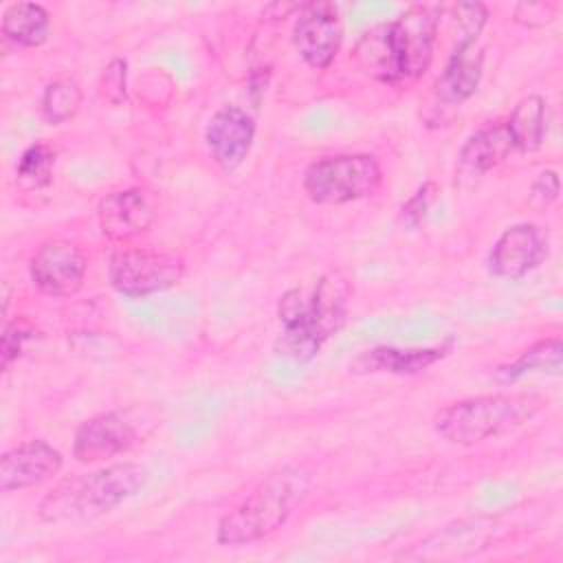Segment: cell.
Returning <instances> with one entry per match:
<instances>
[{"label": "cell", "mask_w": 563, "mask_h": 563, "mask_svg": "<svg viewBox=\"0 0 563 563\" xmlns=\"http://www.w3.org/2000/svg\"><path fill=\"white\" fill-rule=\"evenodd\" d=\"M282 334L275 352L295 363L312 361L347 317V286L339 275H323L312 286H295L279 297Z\"/></svg>", "instance_id": "obj_1"}, {"label": "cell", "mask_w": 563, "mask_h": 563, "mask_svg": "<svg viewBox=\"0 0 563 563\" xmlns=\"http://www.w3.org/2000/svg\"><path fill=\"white\" fill-rule=\"evenodd\" d=\"M310 473L288 464L268 473L233 510L220 517L216 541L220 545H251L277 532L308 497Z\"/></svg>", "instance_id": "obj_2"}, {"label": "cell", "mask_w": 563, "mask_h": 563, "mask_svg": "<svg viewBox=\"0 0 563 563\" xmlns=\"http://www.w3.org/2000/svg\"><path fill=\"white\" fill-rule=\"evenodd\" d=\"M145 482L147 471L139 462H114L90 473L70 475L46 493L37 515L46 523L90 521L112 512L136 495Z\"/></svg>", "instance_id": "obj_3"}, {"label": "cell", "mask_w": 563, "mask_h": 563, "mask_svg": "<svg viewBox=\"0 0 563 563\" xmlns=\"http://www.w3.org/2000/svg\"><path fill=\"white\" fill-rule=\"evenodd\" d=\"M545 405V398L528 391L473 396L442 407L433 416V429L449 444L473 446L526 424Z\"/></svg>", "instance_id": "obj_4"}, {"label": "cell", "mask_w": 563, "mask_h": 563, "mask_svg": "<svg viewBox=\"0 0 563 563\" xmlns=\"http://www.w3.org/2000/svg\"><path fill=\"white\" fill-rule=\"evenodd\" d=\"M444 7L411 4L394 22L380 26L374 75L387 84L416 81L433 59L438 24Z\"/></svg>", "instance_id": "obj_5"}, {"label": "cell", "mask_w": 563, "mask_h": 563, "mask_svg": "<svg viewBox=\"0 0 563 563\" xmlns=\"http://www.w3.org/2000/svg\"><path fill=\"white\" fill-rule=\"evenodd\" d=\"M383 183V169L372 154H330L303 172V191L317 205H347L372 196Z\"/></svg>", "instance_id": "obj_6"}, {"label": "cell", "mask_w": 563, "mask_h": 563, "mask_svg": "<svg viewBox=\"0 0 563 563\" xmlns=\"http://www.w3.org/2000/svg\"><path fill=\"white\" fill-rule=\"evenodd\" d=\"M185 275V260L172 251L119 249L108 264L110 286L130 299L150 297L176 286Z\"/></svg>", "instance_id": "obj_7"}, {"label": "cell", "mask_w": 563, "mask_h": 563, "mask_svg": "<svg viewBox=\"0 0 563 563\" xmlns=\"http://www.w3.org/2000/svg\"><path fill=\"white\" fill-rule=\"evenodd\" d=\"M88 257L70 240H46L29 260V275L35 288L48 297H70L84 286Z\"/></svg>", "instance_id": "obj_8"}, {"label": "cell", "mask_w": 563, "mask_h": 563, "mask_svg": "<svg viewBox=\"0 0 563 563\" xmlns=\"http://www.w3.org/2000/svg\"><path fill=\"white\" fill-rule=\"evenodd\" d=\"M343 22L332 2H306L297 9L292 44L314 70H325L341 51Z\"/></svg>", "instance_id": "obj_9"}, {"label": "cell", "mask_w": 563, "mask_h": 563, "mask_svg": "<svg viewBox=\"0 0 563 563\" xmlns=\"http://www.w3.org/2000/svg\"><path fill=\"white\" fill-rule=\"evenodd\" d=\"M139 429L125 411H101L84 420L73 438V455L81 464H97L132 451Z\"/></svg>", "instance_id": "obj_10"}, {"label": "cell", "mask_w": 563, "mask_h": 563, "mask_svg": "<svg viewBox=\"0 0 563 563\" xmlns=\"http://www.w3.org/2000/svg\"><path fill=\"white\" fill-rule=\"evenodd\" d=\"M548 257V233L530 222H519L499 233L488 251V273L515 282L532 273Z\"/></svg>", "instance_id": "obj_11"}, {"label": "cell", "mask_w": 563, "mask_h": 563, "mask_svg": "<svg viewBox=\"0 0 563 563\" xmlns=\"http://www.w3.org/2000/svg\"><path fill=\"white\" fill-rule=\"evenodd\" d=\"M62 453L46 440H26L0 457V493L40 486L62 471Z\"/></svg>", "instance_id": "obj_12"}, {"label": "cell", "mask_w": 563, "mask_h": 563, "mask_svg": "<svg viewBox=\"0 0 563 563\" xmlns=\"http://www.w3.org/2000/svg\"><path fill=\"white\" fill-rule=\"evenodd\" d=\"M253 139L255 121L246 110L238 106H224L216 110L205 128L207 150L213 163L224 172H233L246 161Z\"/></svg>", "instance_id": "obj_13"}, {"label": "cell", "mask_w": 563, "mask_h": 563, "mask_svg": "<svg viewBox=\"0 0 563 563\" xmlns=\"http://www.w3.org/2000/svg\"><path fill=\"white\" fill-rule=\"evenodd\" d=\"M156 218L154 202L141 187L110 191L101 198L97 220L101 235L112 242H128L145 233Z\"/></svg>", "instance_id": "obj_14"}, {"label": "cell", "mask_w": 563, "mask_h": 563, "mask_svg": "<svg viewBox=\"0 0 563 563\" xmlns=\"http://www.w3.org/2000/svg\"><path fill=\"white\" fill-rule=\"evenodd\" d=\"M499 519L497 517H471L460 519L451 526L440 528L438 532L429 534L424 541L418 543L416 556L420 559H460L471 556L495 539L499 532Z\"/></svg>", "instance_id": "obj_15"}, {"label": "cell", "mask_w": 563, "mask_h": 563, "mask_svg": "<svg viewBox=\"0 0 563 563\" xmlns=\"http://www.w3.org/2000/svg\"><path fill=\"white\" fill-rule=\"evenodd\" d=\"M453 350V339H446L438 345L427 347H394L376 345L363 350L354 356L350 369L354 374H394V376H413L438 361H442Z\"/></svg>", "instance_id": "obj_16"}, {"label": "cell", "mask_w": 563, "mask_h": 563, "mask_svg": "<svg viewBox=\"0 0 563 563\" xmlns=\"http://www.w3.org/2000/svg\"><path fill=\"white\" fill-rule=\"evenodd\" d=\"M482 66H484V55L475 46L453 48L444 70L440 73L433 86L438 101L446 106H460L466 99H471L479 86Z\"/></svg>", "instance_id": "obj_17"}, {"label": "cell", "mask_w": 563, "mask_h": 563, "mask_svg": "<svg viewBox=\"0 0 563 563\" xmlns=\"http://www.w3.org/2000/svg\"><path fill=\"white\" fill-rule=\"evenodd\" d=\"M515 145L506 123H488L473 132L460 150V172L471 176H484L486 172L501 165Z\"/></svg>", "instance_id": "obj_18"}, {"label": "cell", "mask_w": 563, "mask_h": 563, "mask_svg": "<svg viewBox=\"0 0 563 563\" xmlns=\"http://www.w3.org/2000/svg\"><path fill=\"white\" fill-rule=\"evenodd\" d=\"M2 37L15 46L35 48L51 35V15L37 2H13L2 13Z\"/></svg>", "instance_id": "obj_19"}, {"label": "cell", "mask_w": 563, "mask_h": 563, "mask_svg": "<svg viewBox=\"0 0 563 563\" xmlns=\"http://www.w3.org/2000/svg\"><path fill=\"white\" fill-rule=\"evenodd\" d=\"M508 134L515 150L530 154L537 152L548 134V103L541 95H528L517 101L508 121Z\"/></svg>", "instance_id": "obj_20"}, {"label": "cell", "mask_w": 563, "mask_h": 563, "mask_svg": "<svg viewBox=\"0 0 563 563\" xmlns=\"http://www.w3.org/2000/svg\"><path fill=\"white\" fill-rule=\"evenodd\" d=\"M561 361H563V341L561 336H548L541 339L532 345H528L523 352H519V356L495 369V378L499 383H515L526 374L532 372H559L561 369Z\"/></svg>", "instance_id": "obj_21"}, {"label": "cell", "mask_w": 563, "mask_h": 563, "mask_svg": "<svg viewBox=\"0 0 563 563\" xmlns=\"http://www.w3.org/2000/svg\"><path fill=\"white\" fill-rule=\"evenodd\" d=\"M81 99H84V95L75 79L57 77V79L48 81L42 92V101H40L42 119L51 125L66 123L77 114Z\"/></svg>", "instance_id": "obj_22"}, {"label": "cell", "mask_w": 563, "mask_h": 563, "mask_svg": "<svg viewBox=\"0 0 563 563\" xmlns=\"http://www.w3.org/2000/svg\"><path fill=\"white\" fill-rule=\"evenodd\" d=\"M55 167V150L46 143L29 145L18 161V183L26 189H42L51 183Z\"/></svg>", "instance_id": "obj_23"}, {"label": "cell", "mask_w": 563, "mask_h": 563, "mask_svg": "<svg viewBox=\"0 0 563 563\" xmlns=\"http://www.w3.org/2000/svg\"><path fill=\"white\" fill-rule=\"evenodd\" d=\"M453 22H455V33H453V48H471L475 46L486 20H488V9L482 2H457L453 4Z\"/></svg>", "instance_id": "obj_24"}, {"label": "cell", "mask_w": 563, "mask_h": 563, "mask_svg": "<svg viewBox=\"0 0 563 563\" xmlns=\"http://www.w3.org/2000/svg\"><path fill=\"white\" fill-rule=\"evenodd\" d=\"M35 328L24 319L4 321L2 339H0V365L7 372L24 352L26 343L35 336Z\"/></svg>", "instance_id": "obj_25"}, {"label": "cell", "mask_w": 563, "mask_h": 563, "mask_svg": "<svg viewBox=\"0 0 563 563\" xmlns=\"http://www.w3.org/2000/svg\"><path fill=\"white\" fill-rule=\"evenodd\" d=\"M438 196V185L433 180H427L422 183L416 194L400 207V220L409 227V229H418L420 222L424 220L429 207L433 205Z\"/></svg>", "instance_id": "obj_26"}, {"label": "cell", "mask_w": 563, "mask_h": 563, "mask_svg": "<svg viewBox=\"0 0 563 563\" xmlns=\"http://www.w3.org/2000/svg\"><path fill=\"white\" fill-rule=\"evenodd\" d=\"M125 77H128V64L125 59H112L101 77H99V92L101 97L112 103V106H119L123 99H125Z\"/></svg>", "instance_id": "obj_27"}, {"label": "cell", "mask_w": 563, "mask_h": 563, "mask_svg": "<svg viewBox=\"0 0 563 563\" xmlns=\"http://www.w3.org/2000/svg\"><path fill=\"white\" fill-rule=\"evenodd\" d=\"M561 191V183H559V174L554 169H545L541 172L534 183L530 185V200L537 207H550Z\"/></svg>", "instance_id": "obj_28"}, {"label": "cell", "mask_w": 563, "mask_h": 563, "mask_svg": "<svg viewBox=\"0 0 563 563\" xmlns=\"http://www.w3.org/2000/svg\"><path fill=\"white\" fill-rule=\"evenodd\" d=\"M517 11H526L530 15L528 20H523V24H528V26H543V24L554 20L556 7L548 4V2H530V4H519Z\"/></svg>", "instance_id": "obj_29"}, {"label": "cell", "mask_w": 563, "mask_h": 563, "mask_svg": "<svg viewBox=\"0 0 563 563\" xmlns=\"http://www.w3.org/2000/svg\"><path fill=\"white\" fill-rule=\"evenodd\" d=\"M9 284L2 282V317H7V310H9Z\"/></svg>", "instance_id": "obj_30"}]
</instances>
